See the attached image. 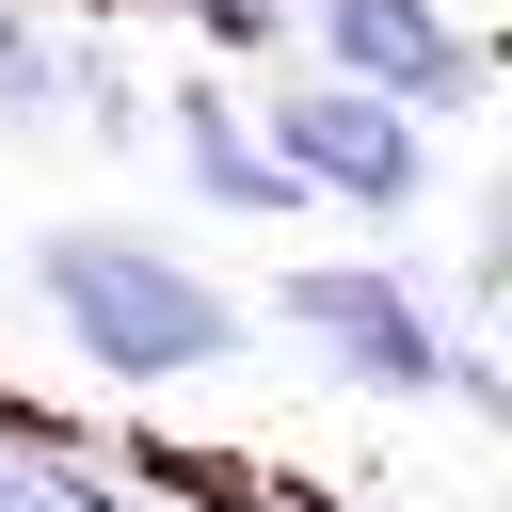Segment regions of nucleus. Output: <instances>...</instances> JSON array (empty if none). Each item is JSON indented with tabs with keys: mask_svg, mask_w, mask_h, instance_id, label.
Masks as SVG:
<instances>
[{
	"mask_svg": "<svg viewBox=\"0 0 512 512\" xmlns=\"http://www.w3.org/2000/svg\"><path fill=\"white\" fill-rule=\"evenodd\" d=\"M288 320L352 368V400H464L480 384V352H448L400 272H288Z\"/></svg>",
	"mask_w": 512,
	"mask_h": 512,
	"instance_id": "obj_2",
	"label": "nucleus"
},
{
	"mask_svg": "<svg viewBox=\"0 0 512 512\" xmlns=\"http://www.w3.org/2000/svg\"><path fill=\"white\" fill-rule=\"evenodd\" d=\"M320 32H336V80L384 96V112H464L480 96V48L432 0H320Z\"/></svg>",
	"mask_w": 512,
	"mask_h": 512,
	"instance_id": "obj_4",
	"label": "nucleus"
},
{
	"mask_svg": "<svg viewBox=\"0 0 512 512\" xmlns=\"http://www.w3.org/2000/svg\"><path fill=\"white\" fill-rule=\"evenodd\" d=\"M272 144H288V192H352V208H416V192H432L416 112H384V96H352V80H288V96H272Z\"/></svg>",
	"mask_w": 512,
	"mask_h": 512,
	"instance_id": "obj_3",
	"label": "nucleus"
},
{
	"mask_svg": "<svg viewBox=\"0 0 512 512\" xmlns=\"http://www.w3.org/2000/svg\"><path fill=\"white\" fill-rule=\"evenodd\" d=\"M176 128H192V192H208V208H256V224H272V208H304V192H288V160H272L224 96H192Z\"/></svg>",
	"mask_w": 512,
	"mask_h": 512,
	"instance_id": "obj_5",
	"label": "nucleus"
},
{
	"mask_svg": "<svg viewBox=\"0 0 512 512\" xmlns=\"http://www.w3.org/2000/svg\"><path fill=\"white\" fill-rule=\"evenodd\" d=\"M32 288L64 304V336H80L112 384H176V368H224V352H240L224 288H208L192 256L128 240V224H48V240H32Z\"/></svg>",
	"mask_w": 512,
	"mask_h": 512,
	"instance_id": "obj_1",
	"label": "nucleus"
}]
</instances>
